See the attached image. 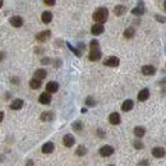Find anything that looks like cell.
Returning <instances> with one entry per match:
<instances>
[{
    "label": "cell",
    "instance_id": "6da1fadb",
    "mask_svg": "<svg viewBox=\"0 0 166 166\" xmlns=\"http://www.w3.org/2000/svg\"><path fill=\"white\" fill-rule=\"evenodd\" d=\"M93 21L96 23H105L107 21V17H109V10L106 8H99L96 9L95 13H93Z\"/></svg>",
    "mask_w": 166,
    "mask_h": 166
},
{
    "label": "cell",
    "instance_id": "7a4b0ae2",
    "mask_svg": "<svg viewBox=\"0 0 166 166\" xmlns=\"http://www.w3.org/2000/svg\"><path fill=\"white\" fill-rule=\"evenodd\" d=\"M99 154H100V156H102V157H109V156H111V155L114 154V147H113V146H109V144L102 146V147L100 148V151H99Z\"/></svg>",
    "mask_w": 166,
    "mask_h": 166
},
{
    "label": "cell",
    "instance_id": "3957f363",
    "mask_svg": "<svg viewBox=\"0 0 166 166\" xmlns=\"http://www.w3.org/2000/svg\"><path fill=\"white\" fill-rule=\"evenodd\" d=\"M119 64H120V60H119V58H116V56H109L107 59L104 60V65H106V66L116 68Z\"/></svg>",
    "mask_w": 166,
    "mask_h": 166
},
{
    "label": "cell",
    "instance_id": "277c9868",
    "mask_svg": "<svg viewBox=\"0 0 166 166\" xmlns=\"http://www.w3.org/2000/svg\"><path fill=\"white\" fill-rule=\"evenodd\" d=\"M9 22H10V24L13 27H16V28H19V27L23 26V18L19 17V16H13V17H10Z\"/></svg>",
    "mask_w": 166,
    "mask_h": 166
},
{
    "label": "cell",
    "instance_id": "5b68a950",
    "mask_svg": "<svg viewBox=\"0 0 166 166\" xmlns=\"http://www.w3.org/2000/svg\"><path fill=\"white\" fill-rule=\"evenodd\" d=\"M38 101H40V104H42V105H49L51 102V93H49V92L41 93L40 97H38Z\"/></svg>",
    "mask_w": 166,
    "mask_h": 166
},
{
    "label": "cell",
    "instance_id": "8992f818",
    "mask_svg": "<svg viewBox=\"0 0 166 166\" xmlns=\"http://www.w3.org/2000/svg\"><path fill=\"white\" fill-rule=\"evenodd\" d=\"M58 90H59V83L58 82L51 81L46 85V92H49V93H55V92H58Z\"/></svg>",
    "mask_w": 166,
    "mask_h": 166
},
{
    "label": "cell",
    "instance_id": "52a82bcc",
    "mask_svg": "<svg viewBox=\"0 0 166 166\" xmlns=\"http://www.w3.org/2000/svg\"><path fill=\"white\" fill-rule=\"evenodd\" d=\"M104 31H105L104 24H101V23H96V24H93V26H92V28H91V32H92V35H95V36L101 35Z\"/></svg>",
    "mask_w": 166,
    "mask_h": 166
},
{
    "label": "cell",
    "instance_id": "ba28073f",
    "mask_svg": "<svg viewBox=\"0 0 166 166\" xmlns=\"http://www.w3.org/2000/svg\"><path fill=\"white\" fill-rule=\"evenodd\" d=\"M101 51H100V49L99 50H91L90 51V54H88V59L91 60V61H97V60H100L101 59Z\"/></svg>",
    "mask_w": 166,
    "mask_h": 166
},
{
    "label": "cell",
    "instance_id": "9c48e42d",
    "mask_svg": "<svg viewBox=\"0 0 166 166\" xmlns=\"http://www.w3.org/2000/svg\"><path fill=\"white\" fill-rule=\"evenodd\" d=\"M109 121L110 124H113V125H118V124H120L121 121V118L119 115V113H111L109 115Z\"/></svg>",
    "mask_w": 166,
    "mask_h": 166
},
{
    "label": "cell",
    "instance_id": "30bf717a",
    "mask_svg": "<svg viewBox=\"0 0 166 166\" xmlns=\"http://www.w3.org/2000/svg\"><path fill=\"white\" fill-rule=\"evenodd\" d=\"M63 143L65 147H72L74 143H76V139L72 134H65L64 138H63Z\"/></svg>",
    "mask_w": 166,
    "mask_h": 166
},
{
    "label": "cell",
    "instance_id": "8fae6325",
    "mask_svg": "<svg viewBox=\"0 0 166 166\" xmlns=\"http://www.w3.org/2000/svg\"><path fill=\"white\" fill-rule=\"evenodd\" d=\"M50 35H51V32L49 30L47 31H42V32H40V33L36 35V40L38 41V42H45V41L50 37Z\"/></svg>",
    "mask_w": 166,
    "mask_h": 166
},
{
    "label": "cell",
    "instance_id": "7c38bea8",
    "mask_svg": "<svg viewBox=\"0 0 166 166\" xmlns=\"http://www.w3.org/2000/svg\"><path fill=\"white\" fill-rule=\"evenodd\" d=\"M142 73L144 76H154L156 73V68L154 65H143L142 66Z\"/></svg>",
    "mask_w": 166,
    "mask_h": 166
},
{
    "label": "cell",
    "instance_id": "4fadbf2b",
    "mask_svg": "<svg viewBox=\"0 0 166 166\" xmlns=\"http://www.w3.org/2000/svg\"><path fill=\"white\" fill-rule=\"evenodd\" d=\"M165 154H166V151H165V148H162V147H155L154 149H152V156L156 157V159L164 157Z\"/></svg>",
    "mask_w": 166,
    "mask_h": 166
},
{
    "label": "cell",
    "instance_id": "5bb4252c",
    "mask_svg": "<svg viewBox=\"0 0 166 166\" xmlns=\"http://www.w3.org/2000/svg\"><path fill=\"white\" fill-rule=\"evenodd\" d=\"M149 97V91L147 88H143L139 91V93H138V101H141V102H144L146 100H148Z\"/></svg>",
    "mask_w": 166,
    "mask_h": 166
},
{
    "label": "cell",
    "instance_id": "9a60e30c",
    "mask_svg": "<svg viewBox=\"0 0 166 166\" xmlns=\"http://www.w3.org/2000/svg\"><path fill=\"white\" fill-rule=\"evenodd\" d=\"M23 105H24V101L22 99H16L10 104V109L12 110H21L23 107Z\"/></svg>",
    "mask_w": 166,
    "mask_h": 166
},
{
    "label": "cell",
    "instance_id": "2e32d148",
    "mask_svg": "<svg viewBox=\"0 0 166 166\" xmlns=\"http://www.w3.org/2000/svg\"><path fill=\"white\" fill-rule=\"evenodd\" d=\"M133 106H134V104H133L132 100H125L121 105V110H123V111H125V113H128L133 109Z\"/></svg>",
    "mask_w": 166,
    "mask_h": 166
},
{
    "label": "cell",
    "instance_id": "e0dca14e",
    "mask_svg": "<svg viewBox=\"0 0 166 166\" xmlns=\"http://www.w3.org/2000/svg\"><path fill=\"white\" fill-rule=\"evenodd\" d=\"M54 148H55V146H54L52 142H46L42 146V148H41V151H42L44 154H51V152L54 151Z\"/></svg>",
    "mask_w": 166,
    "mask_h": 166
},
{
    "label": "cell",
    "instance_id": "ac0fdd59",
    "mask_svg": "<svg viewBox=\"0 0 166 166\" xmlns=\"http://www.w3.org/2000/svg\"><path fill=\"white\" fill-rule=\"evenodd\" d=\"M46 76H47L46 69H37V71L35 72V78H37V79H40V81L45 79Z\"/></svg>",
    "mask_w": 166,
    "mask_h": 166
},
{
    "label": "cell",
    "instance_id": "d6986e66",
    "mask_svg": "<svg viewBox=\"0 0 166 166\" xmlns=\"http://www.w3.org/2000/svg\"><path fill=\"white\" fill-rule=\"evenodd\" d=\"M41 21L44 23H50L52 21V13L51 12H44L42 14H41Z\"/></svg>",
    "mask_w": 166,
    "mask_h": 166
},
{
    "label": "cell",
    "instance_id": "ffe728a7",
    "mask_svg": "<svg viewBox=\"0 0 166 166\" xmlns=\"http://www.w3.org/2000/svg\"><path fill=\"white\" fill-rule=\"evenodd\" d=\"M30 87H31L32 90H38V88L41 87V81L33 77V78L30 81Z\"/></svg>",
    "mask_w": 166,
    "mask_h": 166
},
{
    "label": "cell",
    "instance_id": "44dd1931",
    "mask_svg": "<svg viewBox=\"0 0 166 166\" xmlns=\"http://www.w3.org/2000/svg\"><path fill=\"white\" fill-rule=\"evenodd\" d=\"M144 12H146V9H144L143 5H138L137 8L132 9V14H134V16H142V14H144Z\"/></svg>",
    "mask_w": 166,
    "mask_h": 166
},
{
    "label": "cell",
    "instance_id": "7402d4cb",
    "mask_svg": "<svg viewBox=\"0 0 166 166\" xmlns=\"http://www.w3.org/2000/svg\"><path fill=\"white\" fill-rule=\"evenodd\" d=\"M125 12H127V8L124 7V5H116L114 8L115 16H123V14H125Z\"/></svg>",
    "mask_w": 166,
    "mask_h": 166
},
{
    "label": "cell",
    "instance_id": "603a6c76",
    "mask_svg": "<svg viewBox=\"0 0 166 166\" xmlns=\"http://www.w3.org/2000/svg\"><path fill=\"white\" fill-rule=\"evenodd\" d=\"M54 119V114L51 111H45L41 114V120L42 121H51Z\"/></svg>",
    "mask_w": 166,
    "mask_h": 166
},
{
    "label": "cell",
    "instance_id": "cb8c5ba5",
    "mask_svg": "<svg viewBox=\"0 0 166 166\" xmlns=\"http://www.w3.org/2000/svg\"><path fill=\"white\" fill-rule=\"evenodd\" d=\"M144 133H146V129L143 127H135L134 128V135L137 138H142L144 135Z\"/></svg>",
    "mask_w": 166,
    "mask_h": 166
},
{
    "label": "cell",
    "instance_id": "d4e9b609",
    "mask_svg": "<svg viewBox=\"0 0 166 166\" xmlns=\"http://www.w3.org/2000/svg\"><path fill=\"white\" fill-rule=\"evenodd\" d=\"M134 35H135V31H134L133 27H129V28H127L125 31H124V37L125 38H133Z\"/></svg>",
    "mask_w": 166,
    "mask_h": 166
},
{
    "label": "cell",
    "instance_id": "484cf974",
    "mask_svg": "<svg viewBox=\"0 0 166 166\" xmlns=\"http://www.w3.org/2000/svg\"><path fill=\"white\" fill-rule=\"evenodd\" d=\"M87 154V148L85 146H78L76 149V155L77 156H85Z\"/></svg>",
    "mask_w": 166,
    "mask_h": 166
},
{
    "label": "cell",
    "instance_id": "4316f807",
    "mask_svg": "<svg viewBox=\"0 0 166 166\" xmlns=\"http://www.w3.org/2000/svg\"><path fill=\"white\" fill-rule=\"evenodd\" d=\"M90 49H91V50H99V49H100L99 41H97V40H92L91 42H90Z\"/></svg>",
    "mask_w": 166,
    "mask_h": 166
},
{
    "label": "cell",
    "instance_id": "83f0119b",
    "mask_svg": "<svg viewBox=\"0 0 166 166\" xmlns=\"http://www.w3.org/2000/svg\"><path fill=\"white\" fill-rule=\"evenodd\" d=\"M73 129L74 130H77V132H81L82 129H83V125H82V123L81 121H76V123H73Z\"/></svg>",
    "mask_w": 166,
    "mask_h": 166
},
{
    "label": "cell",
    "instance_id": "f1b7e54d",
    "mask_svg": "<svg viewBox=\"0 0 166 166\" xmlns=\"http://www.w3.org/2000/svg\"><path fill=\"white\" fill-rule=\"evenodd\" d=\"M86 105H87V106L93 107V106H96V100H93V99L91 97V96H90V97H87V99H86Z\"/></svg>",
    "mask_w": 166,
    "mask_h": 166
},
{
    "label": "cell",
    "instance_id": "f546056e",
    "mask_svg": "<svg viewBox=\"0 0 166 166\" xmlns=\"http://www.w3.org/2000/svg\"><path fill=\"white\" fill-rule=\"evenodd\" d=\"M133 144H134V147H135L137 149H142V148L144 147V146H143V143H142L141 141H134V143H133Z\"/></svg>",
    "mask_w": 166,
    "mask_h": 166
},
{
    "label": "cell",
    "instance_id": "4dcf8cb0",
    "mask_svg": "<svg viewBox=\"0 0 166 166\" xmlns=\"http://www.w3.org/2000/svg\"><path fill=\"white\" fill-rule=\"evenodd\" d=\"M68 46H69V49H71V50H72V51H73V52H74V54L77 55V56H81V52H79V51H78L77 49H74V47H73V46H72L71 44H68Z\"/></svg>",
    "mask_w": 166,
    "mask_h": 166
},
{
    "label": "cell",
    "instance_id": "1f68e13d",
    "mask_svg": "<svg viewBox=\"0 0 166 166\" xmlns=\"http://www.w3.org/2000/svg\"><path fill=\"white\" fill-rule=\"evenodd\" d=\"M55 2H56V0H44V3L46 4V5H55Z\"/></svg>",
    "mask_w": 166,
    "mask_h": 166
},
{
    "label": "cell",
    "instance_id": "d6a6232c",
    "mask_svg": "<svg viewBox=\"0 0 166 166\" xmlns=\"http://www.w3.org/2000/svg\"><path fill=\"white\" fill-rule=\"evenodd\" d=\"M148 165H149V162L147 160H142V161H139V164H138V166H148Z\"/></svg>",
    "mask_w": 166,
    "mask_h": 166
},
{
    "label": "cell",
    "instance_id": "836d02e7",
    "mask_svg": "<svg viewBox=\"0 0 166 166\" xmlns=\"http://www.w3.org/2000/svg\"><path fill=\"white\" fill-rule=\"evenodd\" d=\"M156 19H157L159 22H166V18H164V17H160V16H156Z\"/></svg>",
    "mask_w": 166,
    "mask_h": 166
},
{
    "label": "cell",
    "instance_id": "e575fe53",
    "mask_svg": "<svg viewBox=\"0 0 166 166\" xmlns=\"http://www.w3.org/2000/svg\"><path fill=\"white\" fill-rule=\"evenodd\" d=\"M41 63H42V64H49V63H50V60H49L47 58H45V59L41 60Z\"/></svg>",
    "mask_w": 166,
    "mask_h": 166
},
{
    "label": "cell",
    "instance_id": "d590c367",
    "mask_svg": "<svg viewBox=\"0 0 166 166\" xmlns=\"http://www.w3.org/2000/svg\"><path fill=\"white\" fill-rule=\"evenodd\" d=\"M4 120V113L3 111H0V123H2Z\"/></svg>",
    "mask_w": 166,
    "mask_h": 166
},
{
    "label": "cell",
    "instance_id": "8d00e7d4",
    "mask_svg": "<svg viewBox=\"0 0 166 166\" xmlns=\"http://www.w3.org/2000/svg\"><path fill=\"white\" fill-rule=\"evenodd\" d=\"M27 166H33V161L32 160H28V161H27Z\"/></svg>",
    "mask_w": 166,
    "mask_h": 166
},
{
    "label": "cell",
    "instance_id": "74e56055",
    "mask_svg": "<svg viewBox=\"0 0 166 166\" xmlns=\"http://www.w3.org/2000/svg\"><path fill=\"white\" fill-rule=\"evenodd\" d=\"M4 58H5V54L4 52H0V61H2Z\"/></svg>",
    "mask_w": 166,
    "mask_h": 166
},
{
    "label": "cell",
    "instance_id": "f35d334b",
    "mask_svg": "<svg viewBox=\"0 0 166 166\" xmlns=\"http://www.w3.org/2000/svg\"><path fill=\"white\" fill-rule=\"evenodd\" d=\"M3 4H4V2H3V0H0V9H2V7H3Z\"/></svg>",
    "mask_w": 166,
    "mask_h": 166
},
{
    "label": "cell",
    "instance_id": "ab89813d",
    "mask_svg": "<svg viewBox=\"0 0 166 166\" xmlns=\"http://www.w3.org/2000/svg\"><path fill=\"white\" fill-rule=\"evenodd\" d=\"M164 9H165V12H166V0H165V3H164Z\"/></svg>",
    "mask_w": 166,
    "mask_h": 166
}]
</instances>
